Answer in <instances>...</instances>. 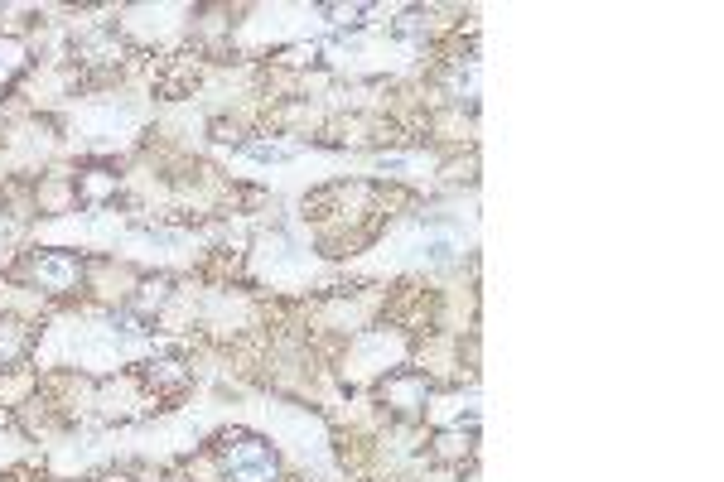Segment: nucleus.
Here are the masks:
<instances>
[{"instance_id":"nucleus-1","label":"nucleus","mask_w":724,"mask_h":482,"mask_svg":"<svg viewBox=\"0 0 724 482\" xmlns=\"http://www.w3.org/2000/svg\"><path fill=\"white\" fill-rule=\"evenodd\" d=\"M227 473H232V482H276V454H271V444L247 439V434L227 439Z\"/></svg>"},{"instance_id":"nucleus-2","label":"nucleus","mask_w":724,"mask_h":482,"mask_svg":"<svg viewBox=\"0 0 724 482\" xmlns=\"http://www.w3.org/2000/svg\"><path fill=\"white\" fill-rule=\"evenodd\" d=\"M382 396H387L401 415H416L420 405H425V396H430V381L420 372H391L387 381H382Z\"/></svg>"},{"instance_id":"nucleus-3","label":"nucleus","mask_w":724,"mask_h":482,"mask_svg":"<svg viewBox=\"0 0 724 482\" xmlns=\"http://www.w3.org/2000/svg\"><path fill=\"white\" fill-rule=\"evenodd\" d=\"M34 275H39L49 290H73V285H78V256H68V251H49V256L34 261Z\"/></svg>"},{"instance_id":"nucleus-4","label":"nucleus","mask_w":724,"mask_h":482,"mask_svg":"<svg viewBox=\"0 0 724 482\" xmlns=\"http://www.w3.org/2000/svg\"><path fill=\"white\" fill-rule=\"evenodd\" d=\"M29 352V333L20 323H0V367H10V362H20Z\"/></svg>"},{"instance_id":"nucleus-5","label":"nucleus","mask_w":724,"mask_h":482,"mask_svg":"<svg viewBox=\"0 0 724 482\" xmlns=\"http://www.w3.org/2000/svg\"><path fill=\"white\" fill-rule=\"evenodd\" d=\"M464 454H469V434H454V429H449V434H440V439H435V458L454 463V458H464Z\"/></svg>"},{"instance_id":"nucleus-6","label":"nucleus","mask_w":724,"mask_h":482,"mask_svg":"<svg viewBox=\"0 0 724 482\" xmlns=\"http://www.w3.org/2000/svg\"><path fill=\"white\" fill-rule=\"evenodd\" d=\"M150 381L174 391V386H184V381H189V372H184L179 362H150Z\"/></svg>"},{"instance_id":"nucleus-7","label":"nucleus","mask_w":724,"mask_h":482,"mask_svg":"<svg viewBox=\"0 0 724 482\" xmlns=\"http://www.w3.org/2000/svg\"><path fill=\"white\" fill-rule=\"evenodd\" d=\"M165 299H169V280H165V275H160V280H145V285H140V295H136V309H140V314H145L150 304L160 309Z\"/></svg>"},{"instance_id":"nucleus-8","label":"nucleus","mask_w":724,"mask_h":482,"mask_svg":"<svg viewBox=\"0 0 724 482\" xmlns=\"http://www.w3.org/2000/svg\"><path fill=\"white\" fill-rule=\"evenodd\" d=\"M116 188V179H83V198L87 203H97V198H107Z\"/></svg>"}]
</instances>
